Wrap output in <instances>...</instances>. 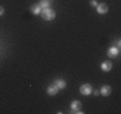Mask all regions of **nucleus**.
<instances>
[{
    "label": "nucleus",
    "mask_w": 121,
    "mask_h": 114,
    "mask_svg": "<svg viewBox=\"0 0 121 114\" xmlns=\"http://www.w3.org/2000/svg\"><path fill=\"white\" fill-rule=\"evenodd\" d=\"M112 94V87L109 85H103L100 90V95L104 96V97H107Z\"/></svg>",
    "instance_id": "nucleus-7"
},
{
    "label": "nucleus",
    "mask_w": 121,
    "mask_h": 114,
    "mask_svg": "<svg viewBox=\"0 0 121 114\" xmlns=\"http://www.w3.org/2000/svg\"><path fill=\"white\" fill-rule=\"evenodd\" d=\"M30 11H31V13L33 14V15H40L42 12V9L39 5V3H34V4H32L31 7H30Z\"/></svg>",
    "instance_id": "nucleus-10"
},
{
    "label": "nucleus",
    "mask_w": 121,
    "mask_h": 114,
    "mask_svg": "<svg viewBox=\"0 0 121 114\" xmlns=\"http://www.w3.org/2000/svg\"><path fill=\"white\" fill-rule=\"evenodd\" d=\"M39 5L41 7V9H48V8H50V5H52V2H50V0H41L39 2Z\"/></svg>",
    "instance_id": "nucleus-11"
},
{
    "label": "nucleus",
    "mask_w": 121,
    "mask_h": 114,
    "mask_svg": "<svg viewBox=\"0 0 121 114\" xmlns=\"http://www.w3.org/2000/svg\"><path fill=\"white\" fill-rule=\"evenodd\" d=\"M3 14H4V9H3V7L0 5V16H2Z\"/></svg>",
    "instance_id": "nucleus-14"
},
{
    "label": "nucleus",
    "mask_w": 121,
    "mask_h": 114,
    "mask_svg": "<svg viewBox=\"0 0 121 114\" xmlns=\"http://www.w3.org/2000/svg\"><path fill=\"white\" fill-rule=\"evenodd\" d=\"M90 5L95 8L96 5H98V1H96V0H90Z\"/></svg>",
    "instance_id": "nucleus-12"
},
{
    "label": "nucleus",
    "mask_w": 121,
    "mask_h": 114,
    "mask_svg": "<svg viewBox=\"0 0 121 114\" xmlns=\"http://www.w3.org/2000/svg\"><path fill=\"white\" fill-rule=\"evenodd\" d=\"M41 17L46 21H50V20H54L56 18V12L52 9H43L41 12Z\"/></svg>",
    "instance_id": "nucleus-1"
},
{
    "label": "nucleus",
    "mask_w": 121,
    "mask_h": 114,
    "mask_svg": "<svg viewBox=\"0 0 121 114\" xmlns=\"http://www.w3.org/2000/svg\"><path fill=\"white\" fill-rule=\"evenodd\" d=\"M54 84L58 87V90H64L66 87V82L64 79H56Z\"/></svg>",
    "instance_id": "nucleus-9"
},
{
    "label": "nucleus",
    "mask_w": 121,
    "mask_h": 114,
    "mask_svg": "<svg viewBox=\"0 0 121 114\" xmlns=\"http://www.w3.org/2000/svg\"><path fill=\"white\" fill-rule=\"evenodd\" d=\"M116 47L120 49V47H121V42H120V41H118V42H117V46H116Z\"/></svg>",
    "instance_id": "nucleus-15"
},
{
    "label": "nucleus",
    "mask_w": 121,
    "mask_h": 114,
    "mask_svg": "<svg viewBox=\"0 0 121 114\" xmlns=\"http://www.w3.org/2000/svg\"><path fill=\"white\" fill-rule=\"evenodd\" d=\"M92 93H93L94 96H99V95H100V91H99V90H94V91H92Z\"/></svg>",
    "instance_id": "nucleus-13"
},
{
    "label": "nucleus",
    "mask_w": 121,
    "mask_h": 114,
    "mask_svg": "<svg viewBox=\"0 0 121 114\" xmlns=\"http://www.w3.org/2000/svg\"><path fill=\"white\" fill-rule=\"evenodd\" d=\"M119 53H120V51H119V48H117L116 46H112V47L108 48V50H107V57L110 58V59H116V58H118Z\"/></svg>",
    "instance_id": "nucleus-4"
},
{
    "label": "nucleus",
    "mask_w": 121,
    "mask_h": 114,
    "mask_svg": "<svg viewBox=\"0 0 121 114\" xmlns=\"http://www.w3.org/2000/svg\"><path fill=\"white\" fill-rule=\"evenodd\" d=\"M95 9H96V12H98L99 14L104 15V14H106L108 12V5L106 4V3H104V2L98 3V5L95 7Z\"/></svg>",
    "instance_id": "nucleus-5"
},
{
    "label": "nucleus",
    "mask_w": 121,
    "mask_h": 114,
    "mask_svg": "<svg viewBox=\"0 0 121 114\" xmlns=\"http://www.w3.org/2000/svg\"><path fill=\"white\" fill-rule=\"evenodd\" d=\"M92 91H93V89L89 83H85L79 87V93L84 96H88L90 94H92Z\"/></svg>",
    "instance_id": "nucleus-3"
},
{
    "label": "nucleus",
    "mask_w": 121,
    "mask_h": 114,
    "mask_svg": "<svg viewBox=\"0 0 121 114\" xmlns=\"http://www.w3.org/2000/svg\"><path fill=\"white\" fill-rule=\"evenodd\" d=\"M112 68V63L110 61H104L102 64H101V69L105 73H108L110 71Z\"/></svg>",
    "instance_id": "nucleus-8"
},
{
    "label": "nucleus",
    "mask_w": 121,
    "mask_h": 114,
    "mask_svg": "<svg viewBox=\"0 0 121 114\" xmlns=\"http://www.w3.org/2000/svg\"><path fill=\"white\" fill-rule=\"evenodd\" d=\"M82 108V102L79 100H73L70 105V109H71V113H80L82 114L84 112L79 111Z\"/></svg>",
    "instance_id": "nucleus-2"
},
{
    "label": "nucleus",
    "mask_w": 121,
    "mask_h": 114,
    "mask_svg": "<svg viewBox=\"0 0 121 114\" xmlns=\"http://www.w3.org/2000/svg\"><path fill=\"white\" fill-rule=\"evenodd\" d=\"M58 92H59V90H58V87L56 86L55 84H50L47 86V90H46V93H47V95L49 96H55L58 94Z\"/></svg>",
    "instance_id": "nucleus-6"
}]
</instances>
